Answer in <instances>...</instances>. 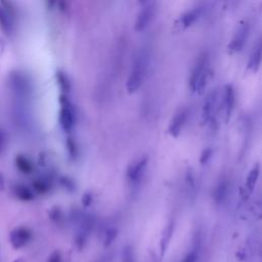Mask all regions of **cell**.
I'll return each mask as SVG.
<instances>
[{
  "label": "cell",
  "mask_w": 262,
  "mask_h": 262,
  "mask_svg": "<svg viewBox=\"0 0 262 262\" xmlns=\"http://www.w3.org/2000/svg\"><path fill=\"white\" fill-rule=\"evenodd\" d=\"M55 80L61 91V94L69 95L72 88V82L68 74L61 70H58L55 73Z\"/></svg>",
  "instance_id": "obj_20"
},
{
  "label": "cell",
  "mask_w": 262,
  "mask_h": 262,
  "mask_svg": "<svg viewBox=\"0 0 262 262\" xmlns=\"http://www.w3.org/2000/svg\"><path fill=\"white\" fill-rule=\"evenodd\" d=\"M16 169L23 174H31L34 171V163L31 158L26 155H17L14 158Z\"/></svg>",
  "instance_id": "obj_18"
},
{
  "label": "cell",
  "mask_w": 262,
  "mask_h": 262,
  "mask_svg": "<svg viewBox=\"0 0 262 262\" xmlns=\"http://www.w3.org/2000/svg\"><path fill=\"white\" fill-rule=\"evenodd\" d=\"M155 13V6L152 2H145L143 6L140 8L139 12L137 13L136 19L134 21V30L140 32L144 30L147 25L149 24L150 19L152 18Z\"/></svg>",
  "instance_id": "obj_7"
},
{
  "label": "cell",
  "mask_w": 262,
  "mask_h": 262,
  "mask_svg": "<svg viewBox=\"0 0 262 262\" xmlns=\"http://www.w3.org/2000/svg\"><path fill=\"white\" fill-rule=\"evenodd\" d=\"M259 174H260V165L257 163L249 171V173H248V175L246 177L245 191L247 192V194H251L254 191V188L256 186Z\"/></svg>",
  "instance_id": "obj_19"
},
{
  "label": "cell",
  "mask_w": 262,
  "mask_h": 262,
  "mask_svg": "<svg viewBox=\"0 0 262 262\" xmlns=\"http://www.w3.org/2000/svg\"><path fill=\"white\" fill-rule=\"evenodd\" d=\"M34 192H38L44 194L48 192L52 187V179L48 175H40L33 182L31 186Z\"/></svg>",
  "instance_id": "obj_17"
},
{
  "label": "cell",
  "mask_w": 262,
  "mask_h": 262,
  "mask_svg": "<svg viewBox=\"0 0 262 262\" xmlns=\"http://www.w3.org/2000/svg\"><path fill=\"white\" fill-rule=\"evenodd\" d=\"M67 148H68V151L70 154V156L72 157H75L77 155V144L76 142L72 139V138H68V141H67Z\"/></svg>",
  "instance_id": "obj_23"
},
{
  "label": "cell",
  "mask_w": 262,
  "mask_h": 262,
  "mask_svg": "<svg viewBox=\"0 0 262 262\" xmlns=\"http://www.w3.org/2000/svg\"><path fill=\"white\" fill-rule=\"evenodd\" d=\"M11 118L18 131L23 133L30 132L34 124L32 99L11 98Z\"/></svg>",
  "instance_id": "obj_1"
},
{
  "label": "cell",
  "mask_w": 262,
  "mask_h": 262,
  "mask_svg": "<svg viewBox=\"0 0 262 262\" xmlns=\"http://www.w3.org/2000/svg\"><path fill=\"white\" fill-rule=\"evenodd\" d=\"M249 33H250V24L248 21H242L235 29L228 43L227 50L229 54L237 53L244 48L247 42V39L249 37Z\"/></svg>",
  "instance_id": "obj_6"
},
{
  "label": "cell",
  "mask_w": 262,
  "mask_h": 262,
  "mask_svg": "<svg viewBox=\"0 0 262 262\" xmlns=\"http://www.w3.org/2000/svg\"><path fill=\"white\" fill-rule=\"evenodd\" d=\"M234 100H235V92L233 87L230 84L225 85L223 90L222 106L224 112V120L226 123L230 120V117L234 107Z\"/></svg>",
  "instance_id": "obj_13"
},
{
  "label": "cell",
  "mask_w": 262,
  "mask_h": 262,
  "mask_svg": "<svg viewBox=\"0 0 262 262\" xmlns=\"http://www.w3.org/2000/svg\"><path fill=\"white\" fill-rule=\"evenodd\" d=\"M187 118H188V108L187 107H182V108L178 110L175 113V115L173 116V118L169 124L168 133L174 138L178 137L182 131L183 126L185 125V123L187 121Z\"/></svg>",
  "instance_id": "obj_8"
},
{
  "label": "cell",
  "mask_w": 262,
  "mask_h": 262,
  "mask_svg": "<svg viewBox=\"0 0 262 262\" xmlns=\"http://www.w3.org/2000/svg\"><path fill=\"white\" fill-rule=\"evenodd\" d=\"M12 191L14 196L23 202H30L35 199V192L33 188L24 183H16L13 186Z\"/></svg>",
  "instance_id": "obj_16"
},
{
  "label": "cell",
  "mask_w": 262,
  "mask_h": 262,
  "mask_svg": "<svg viewBox=\"0 0 262 262\" xmlns=\"http://www.w3.org/2000/svg\"><path fill=\"white\" fill-rule=\"evenodd\" d=\"M202 10H203V8L201 6H196V7H193L191 9L183 12L174 24V27L176 28V30L183 31L186 28H188L189 26H191L200 17Z\"/></svg>",
  "instance_id": "obj_11"
},
{
  "label": "cell",
  "mask_w": 262,
  "mask_h": 262,
  "mask_svg": "<svg viewBox=\"0 0 262 262\" xmlns=\"http://www.w3.org/2000/svg\"><path fill=\"white\" fill-rule=\"evenodd\" d=\"M217 96H218V93L216 89H212L206 96L203 103V107H202V114H201L202 124H207L212 120L216 102H217Z\"/></svg>",
  "instance_id": "obj_10"
},
{
  "label": "cell",
  "mask_w": 262,
  "mask_h": 262,
  "mask_svg": "<svg viewBox=\"0 0 262 262\" xmlns=\"http://www.w3.org/2000/svg\"><path fill=\"white\" fill-rule=\"evenodd\" d=\"M227 189H228V183L227 180H222L220 181L216 187L213 190V199L215 200L216 203H221L223 202V200L226 196L227 193Z\"/></svg>",
  "instance_id": "obj_21"
},
{
  "label": "cell",
  "mask_w": 262,
  "mask_h": 262,
  "mask_svg": "<svg viewBox=\"0 0 262 262\" xmlns=\"http://www.w3.org/2000/svg\"><path fill=\"white\" fill-rule=\"evenodd\" d=\"M146 71L147 56L144 52H141L135 57L126 82V89L129 94H132L139 89L145 78Z\"/></svg>",
  "instance_id": "obj_3"
},
{
  "label": "cell",
  "mask_w": 262,
  "mask_h": 262,
  "mask_svg": "<svg viewBox=\"0 0 262 262\" xmlns=\"http://www.w3.org/2000/svg\"><path fill=\"white\" fill-rule=\"evenodd\" d=\"M262 62V37L255 44L252 54L248 60L247 69L252 73H256Z\"/></svg>",
  "instance_id": "obj_14"
},
{
  "label": "cell",
  "mask_w": 262,
  "mask_h": 262,
  "mask_svg": "<svg viewBox=\"0 0 262 262\" xmlns=\"http://www.w3.org/2000/svg\"><path fill=\"white\" fill-rule=\"evenodd\" d=\"M211 156H212V149L209 148V147L205 148V149L201 152V156H200V163H201L202 165H206V164L209 162Z\"/></svg>",
  "instance_id": "obj_22"
},
{
  "label": "cell",
  "mask_w": 262,
  "mask_h": 262,
  "mask_svg": "<svg viewBox=\"0 0 262 262\" xmlns=\"http://www.w3.org/2000/svg\"><path fill=\"white\" fill-rule=\"evenodd\" d=\"M207 67H208V54L202 53L195 60L193 67L191 69L189 78H188V86L192 92H195V86H196L198 80H199L200 76L202 75L203 71Z\"/></svg>",
  "instance_id": "obj_9"
},
{
  "label": "cell",
  "mask_w": 262,
  "mask_h": 262,
  "mask_svg": "<svg viewBox=\"0 0 262 262\" xmlns=\"http://www.w3.org/2000/svg\"><path fill=\"white\" fill-rule=\"evenodd\" d=\"M6 135L4 133V131L2 129H0V154L4 150L5 146H6Z\"/></svg>",
  "instance_id": "obj_24"
},
{
  "label": "cell",
  "mask_w": 262,
  "mask_h": 262,
  "mask_svg": "<svg viewBox=\"0 0 262 262\" xmlns=\"http://www.w3.org/2000/svg\"><path fill=\"white\" fill-rule=\"evenodd\" d=\"M15 29V11L10 2L0 1V30L11 36Z\"/></svg>",
  "instance_id": "obj_5"
},
{
  "label": "cell",
  "mask_w": 262,
  "mask_h": 262,
  "mask_svg": "<svg viewBox=\"0 0 262 262\" xmlns=\"http://www.w3.org/2000/svg\"><path fill=\"white\" fill-rule=\"evenodd\" d=\"M58 123L61 130L66 133H71L77 123L76 108L70 99L69 95H59V111H58Z\"/></svg>",
  "instance_id": "obj_4"
},
{
  "label": "cell",
  "mask_w": 262,
  "mask_h": 262,
  "mask_svg": "<svg viewBox=\"0 0 262 262\" xmlns=\"http://www.w3.org/2000/svg\"><path fill=\"white\" fill-rule=\"evenodd\" d=\"M8 89L11 98H32L34 84L31 76L24 71L14 70L9 73L7 78Z\"/></svg>",
  "instance_id": "obj_2"
},
{
  "label": "cell",
  "mask_w": 262,
  "mask_h": 262,
  "mask_svg": "<svg viewBox=\"0 0 262 262\" xmlns=\"http://www.w3.org/2000/svg\"><path fill=\"white\" fill-rule=\"evenodd\" d=\"M31 238V231L26 227H17L10 233V241L14 247L24 246Z\"/></svg>",
  "instance_id": "obj_15"
},
{
  "label": "cell",
  "mask_w": 262,
  "mask_h": 262,
  "mask_svg": "<svg viewBox=\"0 0 262 262\" xmlns=\"http://www.w3.org/2000/svg\"><path fill=\"white\" fill-rule=\"evenodd\" d=\"M147 157H142L135 163L129 165L126 172V177L130 183L135 184L141 179L147 165Z\"/></svg>",
  "instance_id": "obj_12"
}]
</instances>
